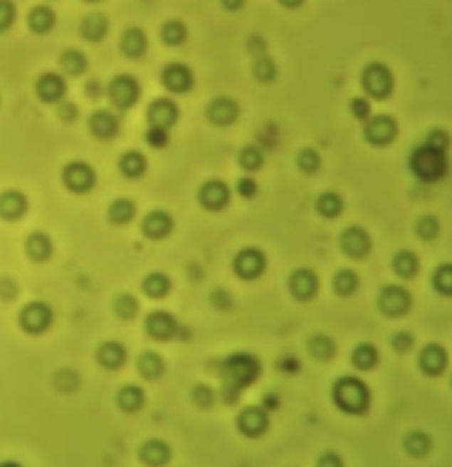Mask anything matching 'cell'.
<instances>
[{
  "label": "cell",
  "mask_w": 452,
  "mask_h": 467,
  "mask_svg": "<svg viewBox=\"0 0 452 467\" xmlns=\"http://www.w3.org/2000/svg\"><path fill=\"white\" fill-rule=\"evenodd\" d=\"M262 374V363L251 352H235L230 354L219 366L221 377V399L228 404L237 402L242 389L249 388L258 381Z\"/></svg>",
  "instance_id": "6da1fadb"
},
{
  "label": "cell",
  "mask_w": 452,
  "mask_h": 467,
  "mask_svg": "<svg viewBox=\"0 0 452 467\" xmlns=\"http://www.w3.org/2000/svg\"><path fill=\"white\" fill-rule=\"evenodd\" d=\"M332 402L343 413L361 416L369 411L371 391L369 386L355 375H343L332 386Z\"/></svg>",
  "instance_id": "7a4b0ae2"
},
{
  "label": "cell",
  "mask_w": 452,
  "mask_h": 467,
  "mask_svg": "<svg viewBox=\"0 0 452 467\" xmlns=\"http://www.w3.org/2000/svg\"><path fill=\"white\" fill-rule=\"evenodd\" d=\"M408 165H410L411 174L422 183H436L446 178L447 172H449L447 150L431 145L428 142L411 150Z\"/></svg>",
  "instance_id": "3957f363"
},
{
  "label": "cell",
  "mask_w": 452,
  "mask_h": 467,
  "mask_svg": "<svg viewBox=\"0 0 452 467\" xmlns=\"http://www.w3.org/2000/svg\"><path fill=\"white\" fill-rule=\"evenodd\" d=\"M362 89L369 98L387 99L394 89V75L389 69V66L382 64V62H371L364 68L361 75Z\"/></svg>",
  "instance_id": "277c9868"
},
{
  "label": "cell",
  "mask_w": 452,
  "mask_h": 467,
  "mask_svg": "<svg viewBox=\"0 0 452 467\" xmlns=\"http://www.w3.org/2000/svg\"><path fill=\"white\" fill-rule=\"evenodd\" d=\"M378 308L389 319H399L411 308V294L401 285H387L378 296Z\"/></svg>",
  "instance_id": "5b68a950"
},
{
  "label": "cell",
  "mask_w": 452,
  "mask_h": 467,
  "mask_svg": "<svg viewBox=\"0 0 452 467\" xmlns=\"http://www.w3.org/2000/svg\"><path fill=\"white\" fill-rule=\"evenodd\" d=\"M267 267V257L258 248H242L233 259V271L242 280H256Z\"/></svg>",
  "instance_id": "8992f818"
},
{
  "label": "cell",
  "mask_w": 452,
  "mask_h": 467,
  "mask_svg": "<svg viewBox=\"0 0 452 467\" xmlns=\"http://www.w3.org/2000/svg\"><path fill=\"white\" fill-rule=\"evenodd\" d=\"M108 94H110V99H112V103L117 106V108L127 110L138 103L140 94H142V89H140V83L135 76L119 75V76H115L112 82H110Z\"/></svg>",
  "instance_id": "52a82bcc"
},
{
  "label": "cell",
  "mask_w": 452,
  "mask_h": 467,
  "mask_svg": "<svg viewBox=\"0 0 452 467\" xmlns=\"http://www.w3.org/2000/svg\"><path fill=\"white\" fill-rule=\"evenodd\" d=\"M398 135V124L391 116H374L366 120L364 126V137L367 143L374 147H385L394 142Z\"/></svg>",
  "instance_id": "ba28073f"
},
{
  "label": "cell",
  "mask_w": 452,
  "mask_h": 467,
  "mask_svg": "<svg viewBox=\"0 0 452 467\" xmlns=\"http://www.w3.org/2000/svg\"><path fill=\"white\" fill-rule=\"evenodd\" d=\"M53 322V312L46 303H28L20 312V326L31 334L45 333Z\"/></svg>",
  "instance_id": "9c48e42d"
},
{
  "label": "cell",
  "mask_w": 452,
  "mask_h": 467,
  "mask_svg": "<svg viewBox=\"0 0 452 467\" xmlns=\"http://www.w3.org/2000/svg\"><path fill=\"white\" fill-rule=\"evenodd\" d=\"M62 179L68 190L73 193H87L95 186V172L89 163L73 161L62 172Z\"/></svg>",
  "instance_id": "30bf717a"
},
{
  "label": "cell",
  "mask_w": 452,
  "mask_h": 467,
  "mask_svg": "<svg viewBox=\"0 0 452 467\" xmlns=\"http://www.w3.org/2000/svg\"><path fill=\"white\" fill-rule=\"evenodd\" d=\"M237 428L242 436L251 439L263 436L269 428V413L262 406L246 407L237 416Z\"/></svg>",
  "instance_id": "8fae6325"
},
{
  "label": "cell",
  "mask_w": 452,
  "mask_h": 467,
  "mask_svg": "<svg viewBox=\"0 0 452 467\" xmlns=\"http://www.w3.org/2000/svg\"><path fill=\"white\" fill-rule=\"evenodd\" d=\"M341 250L347 257L355 260H361L364 257L369 255L371 252V237L362 227L352 225L343 230L340 239Z\"/></svg>",
  "instance_id": "7c38bea8"
},
{
  "label": "cell",
  "mask_w": 452,
  "mask_h": 467,
  "mask_svg": "<svg viewBox=\"0 0 452 467\" xmlns=\"http://www.w3.org/2000/svg\"><path fill=\"white\" fill-rule=\"evenodd\" d=\"M198 200L209 211H221L230 202V188L221 179H209L198 191Z\"/></svg>",
  "instance_id": "4fadbf2b"
},
{
  "label": "cell",
  "mask_w": 452,
  "mask_h": 467,
  "mask_svg": "<svg viewBox=\"0 0 452 467\" xmlns=\"http://www.w3.org/2000/svg\"><path fill=\"white\" fill-rule=\"evenodd\" d=\"M288 289L292 296L299 301H311L318 294L320 280L317 273L308 267L293 271L288 280Z\"/></svg>",
  "instance_id": "5bb4252c"
},
{
  "label": "cell",
  "mask_w": 452,
  "mask_h": 467,
  "mask_svg": "<svg viewBox=\"0 0 452 467\" xmlns=\"http://www.w3.org/2000/svg\"><path fill=\"white\" fill-rule=\"evenodd\" d=\"M449 366V356L440 344H428L419 352V369L426 375L438 377Z\"/></svg>",
  "instance_id": "9a60e30c"
},
{
  "label": "cell",
  "mask_w": 452,
  "mask_h": 467,
  "mask_svg": "<svg viewBox=\"0 0 452 467\" xmlns=\"http://www.w3.org/2000/svg\"><path fill=\"white\" fill-rule=\"evenodd\" d=\"M161 80H163V86L167 87L170 93L175 94H186L187 91L193 89V71L187 68L186 64H181V62H172L161 73Z\"/></svg>",
  "instance_id": "2e32d148"
},
{
  "label": "cell",
  "mask_w": 452,
  "mask_h": 467,
  "mask_svg": "<svg viewBox=\"0 0 452 467\" xmlns=\"http://www.w3.org/2000/svg\"><path fill=\"white\" fill-rule=\"evenodd\" d=\"M145 329L147 333L152 338H156V340L167 342L172 340V338L179 333V324L177 319H175L170 312L156 310L147 315Z\"/></svg>",
  "instance_id": "e0dca14e"
},
{
  "label": "cell",
  "mask_w": 452,
  "mask_h": 467,
  "mask_svg": "<svg viewBox=\"0 0 452 467\" xmlns=\"http://www.w3.org/2000/svg\"><path fill=\"white\" fill-rule=\"evenodd\" d=\"M149 117L150 128H161V130H168L174 126L179 119V106L174 99L170 98H159L152 101L149 106Z\"/></svg>",
  "instance_id": "ac0fdd59"
},
{
  "label": "cell",
  "mask_w": 452,
  "mask_h": 467,
  "mask_svg": "<svg viewBox=\"0 0 452 467\" xmlns=\"http://www.w3.org/2000/svg\"><path fill=\"white\" fill-rule=\"evenodd\" d=\"M238 117V105L237 101H233L231 98H226V96H221V98H216L214 101L209 105L207 108V119L211 120L216 126H230L237 120Z\"/></svg>",
  "instance_id": "d6986e66"
},
{
  "label": "cell",
  "mask_w": 452,
  "mask_h": 467,
  "mask_svg": "<svg viewBox=\"0 0 452 467\" xmlns=\"http://www.w3.org/2000/svg\"><path fill=\"white\" fill-rule=\"evenodd\" d=\"M174 229V218L170 212L157 209V211L149 212L142 223L143 234L149 239H163Z\"/></svg>",
  "instance_id": "ffe728a7"
},
{
  "label": "cell",
  "mask_w": 452,
  "mask_h": 467,
  "mask_svg": "<svg viewBox=\"0 0 452 467\" xmlns=\"http://www.w3.org/2000/svg\"><path fill=\"white\" fill-rule=\"evenodd\" d=\"M28 200L21 191L9 190L0 195V216L7 222L21 218L27 212Z\"/></svg>",
  "instance_id": "44dd1931"
},
{
  "label": "cell",
  "mask_w": 452,
  "mask_h": 467,
  "mask_svg": "<svg viewBox=\"0 0 452 467\" xmlns=\"http://www.w3.org/2000/svg\"><path fill=\"white\" fill-rule=\"evenodd\" d=\"M36 91L45 103H58L65 94V80L57 73H45L39 76Z\"/></svg>",
  "instance_id": "7402d4cb"
},
{
  "label": "cell",
  "mask_w": 452,
  "mask_h": 467,
  "mask_svg": "<svg viewBox=\"0 0 452 467\" xmlns=\"http://www.w3.org/2000/svg\"><path fill=\"white\" fill-rule=\"evenodd\" d=\"M90 131L101 140H110L119 131V117L110 110H98L90 117Z\"/></svg>",
  "instance_id": "603a6c76"
},
{
  "label": "cell",
  "mask_w": 452,
  "mask_h": 467,
  "mask_svg": "<svg viewBox=\"0 0 452 467\" xmlns=\"http://www.w3.org/2000/svg\"><path fill=\"white\" fill-rule=\"evenodd\" d=\"M127 359V349L120 342L110 340L105 342L98 349V361L99 365L105 366L106 370H119L124 366Z\"/></svg>",
  "instance_id": "cb8c5ba5"
},
{
  "label": "cell",
  "mask_w": 452,
  "mask_h": 467,
  "mask_svg": "<svg viewBox=\"0 0 452 467\" xmlns=\"http://www.w3.org/2000/svg\"><path fill=\"white\" fill-rule=\"evenodd\" d=\"M170 448H168L167 443L159 439L147 441L142 446V450H140V458L149 466H163L170 461Z\"/></svg>",
  "instance_id": "d4e9b609"
},
{
  "label": "cell",
  "mask_w": 452,
  "mask_h": 467,
  "mask_svg": "<svg viewBox=\"0 0 452 467\" xmlns=\"http://www.w3.org/2000/svg\"><path fill=\"white\" fill-rule=\"evenodd\" d=\"M120 46H122V51L130 58L143 57L147 51L145 32L138 27L127 29V31L122 34V39H120Z\"/></svg>",
  "instance_id": "484cf974"
},
{
  "label": "cell",
  "mask_w": 452,
  "mask_h": 467,
  "mask_svg": "<svg viewBox=\"0 0 452 467\" xmlns=\"http://www.w3.org/2000/svg\"><path fill=\"white\" fill-rule=\"evenodd\" d=\"M25 248H27V255L36 262H45L53 252L51 239L45 232H34L28 235L25 241Z\"/></svg>",
  "instance_id": "4316f807"
},
{
  "label": "cell",
  "mask_w": 452,
  "mask_h": 467,
  "mask_svg": "<svg viewBox=\"0 0 452 467\" xmlns=\"http://www.w3.org/2000/svg\"><path fill=\"white\" fill-rule=\"evenodd\" d=\"M378 358H380V354H378L377 345L369 344V342H362V344L355 345L354 352H352V363L361 372L373 370L378 365Z\"/></svg>",
  "instance_id": "83f0119b"
},
{
  "label": "cell",
  "mask_w": 452,
  "mask_h": 467,
  "mask_svg": "<svg viewBox=\"0 0 452 467\" xmlns=\"http://www.w3.org/2000/svg\"><path fill=\"white\" fill-rule=\"evenodd\" d=\"M82 36L87 39V41L98 43L101 41L103 38L108 32V20H106L105 14L101 13H90L83 18L82 21Z\"/></svg>",
  "instance_id": "f1b7e54d"
},
{
  "label": "cell",
  "mask_w": 452,
  "mask_h": 467,
  "mask_svg": "<svg viewBox=\"0 0 452 467\" xmlns=\"http://www.w3.org/2000/svg\"><path fill=\"white\" fill-rule=\"evenodd\" d=\"M392 270L399 278L410 280L419 273V257L410 250H399L392 259Z\"/></svg>",
  "instance_id": "f546056e"
},
{
  "label": "cell",
  "mask_w": 452,
  "mask_h": 467,
  "mask_svg": "<svg viewBox=\"0 0 452 467\" xmlns=\"http://www.w3.org/2000/svg\"><path fill=\"white\" fill-rule=\"evenodd\" d=\"M308 349H310V354L313 356L317 361H330V359L336 356V344L330 337L323 333H317L310 338L308 342Z\"/></svg>",
  "instance_id": "4dcf8cb0"
},
{
  "label": "cell",
  "mask_w": 452,
  "mask_h": 467,
  "mask_svg": "<svg viewBox=\"0 0 452 467\" xmlns=\"http://www.w3.org/2000/svg\"><path fill=\"white\" fill-rule=\"evenodd\" d=\"M431 437L428 436L422 430H414V432H408L403 439V448L406 450V453L410 457L422 458L429 453L431 450Z\"/></svg>",
  "instance_id": "1f68e13d"
},
{
  "label": "cell",
  "mask_w": 452,
  "mask_h": 467,
  "mask_svg": "<svg viewBox=\"0 0 452 467\" xmlns=\"http://www.w3.org/2000/svg\"><path fill=\"white\" fill-rule=\"evenodd\" d=\"M143 402H145V393L136 384L124 386L117 395V404L124 413H136V411L142 409Z\"/></svg>",
  "instance_id": "d6a6232c"
},
{
  "label": "cell",
  "mask_w": 452,
  "mask_h": 467,
  "mask_svg": "<svg viewBox=\"0 0 452 467\" xmlns=\"http://www.w3.org/2000/svg\"><path fill=\"white\" fill-rule=\"evenodd\" d=\"M359 285H361V280H359V274L355 273L350 267H345V270H340L332 278V289L337 296L348 297L352 294L357 292Z\"/></svg>",
  "instance_id": "836d02e7"
},
{
  "label": "cell",
  "mask_w": 452,
  "mask_h": 467,
  "mask_svg": "<svg viewBox=\"0 0 452 467\" xmlns=\"http://www.w3.org/2000/svg\"><path fill=\"white\" fill-rule=\"evenodd\" d=\"M55 21H57V16H55L53 9L48 6H38L31 11L28 14V27L36 32V34H46L51 29L55 27Z\"/></svg>",
  "instance_id": "e575fe53"
},
{
  "label": "cell",
  "mask_w": 452,
  "mask_h": 467,
  "mask_svg": "<svg viewBox=\"0 0 452 467\" xmlns=\"http://www.w3.org/2000/svg\"><path fill=\"white\" fill-rule=\"evenodd\" d=\"M138 372L147 379V381H156L164 372V361L157 352L147 351L140 354L138 358Z\"/></svg>",
  "instance_id": "d590c367"
},
{
  "label": "cell",
  "mask_w": 452,
  "mask_h": 467,
  "mask_svg": "<svg viewBox=\"0 0 452 467\" xmlns=\"http://www.w3.org/2000/svg\"><path fill=\"white\" fill-rule=\"evenodd\" d=\"M119 167H120V172H122L126 178L138 179L145 174L147 160L142 153H138V150H127V153L122 154V158H120Z\"/></svg>",
  "instance_id": "8d00e7d4"
},
{
  "label": "cell",
  "mask_w": 452,
  "mask_h": 467,
  "mask_svg": "<svg viewBox=\"0 0 452 467\" xmlns=\"http://www.w3.org/2000/svg\"><path fill=\"white\" fill-rule=\"evenodd\" d=\"M343 209L345 202L341 195H337L336 191H325V193H322L317 198V211L323 218H337L343 212Z\"/></svg>",
  "instance_id": "74e56055"
},
{
  "label": "cell",
  "mask_w": 452,
  "mask_h": 467,
  "mask_svg": "<svg viewBox=\"0 0 452 467\" xmlns=\"http://www.w3.org/2000/svg\"><path fill=\"white\" fill-rule=\"evenodd\" d=\"M142 287L147 296L154 297V299H161L170 292L172 282L164 273H150L149 277H145Z\"/></svg>",
  "instance_id": "f35d334b"
},
{
  "label": "cell",
  "mask_w": 452,
  "mask_h": 467,
  "mask_svg": "<svg viewBox=\"0 0 452 467\" xmlns=\"http://www.w3.org/2000/svg\"><path fill=\"white\" fill-rule=\"evenodd\" d=\"M61 66L68 75L71 76H80L82 73L87 71V66H89V61H87L85 53L80 50H65L64 53L61 55Z\"/></svg>",
  "instance_id": "ab89813d"
},
{
  "label": "cell",
  "mask_w": 452,
  "mask_h": 467,
  "mask_svg": "<svg viewBox=\"0 0 452 467\" xmlns=\"http://www.w3.org/2000/svg\"><path fill=\"white\" fill-rule=\"evenodd\" d=\"M136 215V205L133 200L130 198H119V200L112 202L108 209L110 222L117 223V225H124V223H130L131 220L135 218Z\"/></svg>",
  "instance_id": "60d3db41"
},
{
  "label": "cell",
  "mask_w": 452,
  "mask_h": 467,
  "mask_svg": "<svg viewBox=\"0 0 452 467\" xmlns=\"http://www.w3.org/2000/svg\"><path fill=\"white\" fill-rule=\"evenodd\" d=\"M431 285L442 296L452 297V262H446L436 267L431 277Z\"/></svg>",
  "instance_id": "b9f144b4"
},
{
  "label": "cell",
  "mask_w": 452,
  "mask_h": 467,
  "mask_svg": "<svg viewBox=\"0 0 452 467\" xmlns=\"http://www.w3.org/2000/svg\"><path fill=\"white\" fill-rule=\"evenodd\" d=\"M187 29L182 21L170 20L161 27V39L167 43L168 46H179L186 41Z\"/></svg>",
  "instance_id": "7bdbcfd3"
},
{
  "label": "cell",
  "mask_w": 452,
  "mask_h": 467,
  "mask_svg": "<svg viewBox=\"0 0 452 467\" xmlns=\"http://www.w3.org/2000/svg\"><path fill=\"white\" fill-rule=\"evenodd\" d=\"M238 165L244 168L246 172H256L262 168L263 165V153L260 147L256 145H246L238 154Z\"/></svg>",
  "instance_id": "ee69618b"
},
{
  "label": "cell",
  "mask_w": 452,
  "mask_h": 467,
  "mask_svg": "<svg viewBox=\"0 0 452 467\" xmlns=\"http://www.w3.org/2000/svg\"><path fill=\"white\" fill-rule=\"evenodd\" d=\"M320 165H322V158L311 147H306V149H303L297 154V167L304 174H315V172L320 170Z\"/></svg>",
  "instance_id": "f6af8a7d"
},
{
  "label": "cell",
  "mask_w": 452,
  "mask_h": 467,
  "mask_svg": "<svg viewBox=\"0 0 452 467\" xmlns=\"http://www.w3.org/2000/svg\"><path fill=\"white\" fill-rule=\"evenodd\" d=\"M253 73H255L258 82L269 83L278 76V66H275V62L267 57V55H262V57H256Z\"/></svg>",
  "instance_id": "bcb514c9"
},
{
  "label": "cell",
  "mask_w": 452,
  "mask_h": 467,
  "mask_svg": "<svg viewBox=\"0 0 452 467\" xmlns=\"http://www.w3.org/2000/svg\"><path fill=\"white\" fill-rule=\"evenodd\" d=\"M438 232L440 223L438 220H436V216L426 215L422 216V218H419L417 223H415V234L421 239H424V241H431V239H435L436 235H438Z\"/></svg>",
  "instance_id": "7dc6e473"
},
{
  "label": "cell",
  "mask_w": 452,
  "mask_h": 467,
  "mask_svg": "<svg viewBox=\"0 0 452 467\" xmlns=\"http://www.w3.org/2000/svg\"><path fill=\"white\" fill-rule=\"evenodd\" d=\"M115 314L124 321H131L138 314V301L133 294H120L115 301Z\"/></svg>",
  "instance_id": "c3c4849f"
},
{
  "label": "cell",
  "mask_w": 452,
  "mask_h": 467,
  "mask_svg": "<svg viewBox=\"0 0 452 467\" xmlns=\"http://www.w3.org/2000/svg\"><path fill=\"white\" fill-rule=\"evenodd\" d=\"M191 399H193V402L196 404L198 407H204V409H209V407H211L212 404H214L216 393L212 391L211 386L198 384V386H194L193 391H191Z\"/></svg>",
  "instance_id": "681fc988"
},
{
  "label": "cell",
  "mask_w": 452,
  "mask_h": 467,
  "mask_svg": "<svg viewBox=\"0 0 452 467\" xmlns=\"http://www.w3.org/2000/svg\"><path fill=\"white\" fill-rule=\"evenodd\" d=\"M415 344V337L410 333V331H396L391 337V345L396 352L399 354H406L408 351H411Z\"/></svg>",
  "instance_id": "f907efd6"
},
{
  "label": "cell",
  "mask_w": 452,
  "mask_h": 467,
  "mask_svg": "<svg viewBox=\"0 0 452 467\" xmlns=\"http://www.w3.org/2000/svg\"><path fill=\"white\" fill-rule=\"evenodd\" d=\"M350 112L355 119L359 120H367L371 117V105L367 101V98L364 96H357L350 101Z\"/></svg>",
  "instance_id": "816d5d0a"
},
{
  "label": "cell",
  "mask_w": 452,
  "mask_h": 467,
  "mask_svg": "<svg viewBox=\"0 0 452 467\" xmlns=\"http://www.w3.org/2000/svg\"><path fill=\"white\" fill-rule=\"evenodd\" d=\"M147 143L152 145L154 149H163V147L168 145L170 142V137H168V130H161V128H150L147 131Z\"/></svg>",
  "instance_id": "f5cc1de1"
},
{
  "label": "cell",
  "mask_w": 452,
  "mask_h": 467,
  "mask_svg": "<svg viewBox=\"0 0 452 467\" xmlns=\"http://www.w3.org/2000/svg\"><path fill=\"white\" fill-rule=\"evenodd\" d=\"M16 18V6L11 2H0V32L7 31Z\"/></svg>",
  "instance_id": "db71d44e"
},
{
  "label": "cell",
  "mask_w": 452,
  "mask_h": 467,
  "mask_svg": "<svg viewBox=\"0 0 452 467\" xmlns=\"http://www.w3.org/2000/svg\"><path fill=\"white\" fill-rule=\"evenodd\" d=\"M237 193L242 198H253L258 193V185L253 178H241L237 181Z\"/></svg>",
  "instance_id": "11a10c76"
},
{
  "label": "cell",
  "mask_w": 452,
  "mask_h": 467,
  "mask_svg": "<svg viewBox=\"0 0 452 467\" xmlns=\"http://www.w3.org/2000/svg\"><path fill=\"white\" fill-rule=\"evenodd\" d=\"M426 142L431 143V145H435V147H440V149L447 150L451 145V137L446 130H433V131H429L428 140Z\"/></svg>",
  "instance_id": "9f6ffc18"
},
{
  "label": "cell",
  "mask_w": 452,
  "mask_h": 467,
  "mask_svg": "<svg viewBox=\"0 0 452 467\" xmlns=\"http://www.w3.org/2000/svg\"><path fill=\"white\" fill-rule=\"evenodd\" d=\"M211 301L216 308H221V310L231 307V297L225 289H216L214 292L211 294Z\"/></svg>",
  "instance_id": "6f0895ef"
},
{
  "label": "cell",
  "mask_w": 452,
  "mask_h": 467,
  "mask_svg": "<svg viewBox=\"0 0 452 467\" xmlns=\"http://www.w3.org/2000/svg\"><path fill=\"white\" fill-rule=\"evenodd\" d=\"M18 294V287L11 278H0V297L4 299H13Z\"/></svg>",
  "instance_id": "680465c9"
},
{
  "label": "cell",
  "mask_w": 452,
  "mask_h": 467,
  "mask_svg": "<svg viewBox=\"0 0 452 467\" xmlns=\"http://www.w3.org/2000/svg\"><path fill=\"white\" fill-rule=\"evenodd\" d=\"M58 116H61V119L65 120V123H73V120H76V117H78V108H76L75 103H62V105L58 106Z\"/></svg>",
  "instance_id": "91938a15"
},
{
  "label": "cell",
  "mask_w": 452,
  "mask_h": 467,
  "mask_svg": "<svg viewBox=\"0 0 452 467\" xmlns=\"http://www.w3.org/2000/svg\"><path fill=\"white\" fill-rule=\"evenodd\" d=\"M85 93H87V96H89V98H92V99L101 98V93H103L101 83H99L98 80H89V82L85 83Z\"/></svg>",
  "instance_id": "94428289"
},
{
  "label": "cell",
  "mask_w": 452,
  "mask_h": 467,
  "mask_svg": "<svg viewBox=\"0 0 452 467\" xmlns=\"http://www.w3.org/2000/svg\"><path fill=\"white\" fill-rule=\"evenodd\" d=\"M451 384H452V379H451Z\"/></svg>",
  "instance_id": "6125c7cd"
}]
</instances>
